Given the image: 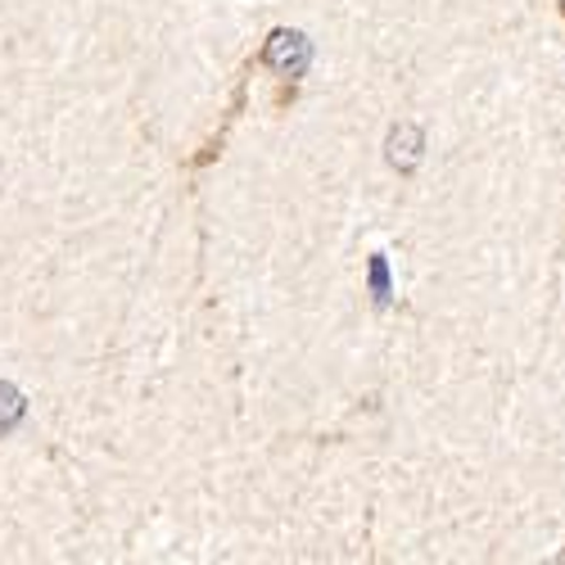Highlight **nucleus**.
<instances>
[{
    "mask_svg": "<svg viewBox=\"0 0 565 565\" xmlns=\"http://www.w3.org/2000/svg\"><path fill=\"white\" fill-rule=\"evenodd\" d=\"M263 64L280 77H303L312 64V41L299 28H276L263 41Z\"/></svg>",
    "mask_w": 565,
    "mask_h": 565,
    "instance_id": "obj_1",
    "label": "nucleus"
},
{
    "mask_svg": "<svg viewBox=\"0 0 565 565\" xmlns=\"http://www.w3.org/2000/svg\"><path fill=\"white\" fill-rule=\"evenodd\" d=\"M385 159H390V168L394 172H416L420 168V159H426V131H420L416 122H398L394 131H390V140H385Z\"/></svg>",
    "mask_w": 565,
    "mask_h": 565,
    "instance_id": "obj_2",
    "label": "nucleus"
},
{
    "mask_svg": "<svg viewBox=\"0 0 565 565\" xmlns=\"http://www.w3.org/2000/svg\"><path fill=\"white\" fill-rule=\"evenodd\" d=\"M23 416H28V394L19 385H10V381H0V439H6Z\"/></svg>",
    "mask_w": 565,
    "mask_h": 565,
    "instance_id": "obj_3",
    "label": "nucleus"
},
{
    "mask_svg": "<svg viewBox=\"0 0 565 565\" xmlns=\"http://www.w3.org/2000/svg\"><path fill=\"white\" fill-rule=\"evenodd\" d=\"M366 286H371V299L375 303H390V263L385 254H375L371 267H366Z\"/></svg>",
    "mask_w": 565,
    "mask_h": 565,
    "instance_id": "obj_4",
    "label": "nucleus"
}]
</instances>
